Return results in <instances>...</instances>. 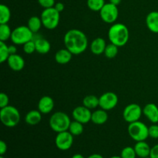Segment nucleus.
Listing matches in <instances>:
<instances>
[{
    "instance_id": "obj_9",
    "label": "nucleus",
    "mask_w": 158,
    "mask_h": 158,
    "mask_svg": "<svg viewBox=\"0 0 158 158\" xmlns=\"http://www.w3.org/2000/svg\"><path fill=\"white\" fill-rule=\"evenodd\" d=\"M143 114V109L137 103H131L124 108L123 117L128 123L138 121Z\"/></svg>"
},
{
    "instance_id": "obj_29",
    "label": "nucleus",
    "mask_w": 158,
    "mask_h": 158,
    "mask_svg": "<svg viewBox=\"0 0 158 158\" xmlns=\"http://www.w3.org/2000/svg\"><path fill=\"white\" fill-rule=\"evenodd\" d=\"M10 54L9 52V46L6 43V42L0 41V63H3L7 62L8 58Z\"/></svg>"
},
{
    "instance_id": "obj_37",
    "label": "nucleus",
    "mask_w": 158,
    "mask_h": 158,
    "mask_svg": "<svg viewBox=\"0 0 158 158\" xmlns=\"http://www.w3.org/2000/svg\"><path fill=\"white\" fill-rule=\"evenodd\" d=\"M7 151V144L5 141L1 140L0 141V154L1 155H4Z\"/></svg>"
},
{
    "instance_id": "obj_21",
    "label": "nucleus",
    "mask_w": 158,
    "mask_h": 158,
    "mask_svg": "<svg viewBox=\"0 0 158 158\" xmlns=\"http://www.w3.org/2000/svg\"><path fill=\"white\" fill-rule=\"evenodd\" d=\"M35 43V51L40 54H46L51 49L50 43L47 40L42 37H39L34 40Z\"/></svg>"
},
{
    "instance_id": "obj_6",
    "label": "nucleus",
    "mask_w": 158,
    "mask_h": 158,
    "mask_svg": "<svg viewBox=\"0 0 158 158\" xmlns=\"http://www.w3.org/2000/svg\"><path fill=\"white\" fill-rule=\"evenodd\" d=\"M43 26L47 29H54L58 26L60 19V12H59L54 7L44 9L41 15Z\"/></svg>"
},
{
    "instance_id": "obj_3",
    "label": "nucleus",
    "mask_w": 158,
    "mask_h": 158,
    "mask_svg": "<svg viewBox=\"0 0 158 158\" xmlns=\"http://www.w3.org/2000/svg\"><path fill=\"white\" fill-rule=\"evenodd\" d=\"M71 120L69 116L64 112L58 111L52 114L49 118V127L56 133L63 132L69 130Z\"/></svg>"
},
{
    "instance_id": "obj_44",
    "label": "nucleus",
    "mask_w": 158,
    "mask_h": 158,
    "mask_svg": "<svg viewBox=\"0 0 158 158\" xmlns=\"http://www.w3.org/2000/svg\"><path fill=\"white\" fill-rule=\"evenodd\" d=\"M0 158H5V157H3V155H1V157H0Z\"/></svg>"
},
{
    "instance_id": "obj_31",
    "label": "nucleus",
    "mask_w": 158,
    "mask_h": 158,
    "mask_svg": "<svg viewBox=\"0 0 158 158\" xmlns=\"http://www.w3.org/2000/svg\"><path fill=\"white\" fill-rule=\"evenodd\" d=\"M120 157L122 158H136L137 154H136L134 148H132V147H126V148H124L121 151Z\"/></svg>"
},
{
    "instance_id": "obj_42",
    "label": "nucleus",
    "mask_w": 158,
    "mask_h": 158,
    "mask_svg": "<svg viewBox=\"0 0 158 158\" xmlns=\"http://www.w3.org/2000/svg\"><path fill=\"white\" fill-rule=\"evenodd\" d=\"M71 158H85L82 154H76L74 155H73V157Z\"/></svg>"
},
{
    "instance_id": "obj_17",
    "label": "nucleus",
    "mask_w": 158,
    "mask_h": 158,
    "mask_svg": "<svg viewBox=\"0 0 158 158\" xmlns=\"http://www.w3.org/2000/svg\"><path fill=\"white\" fill-rule=\"evenodd\" d=\"M106 43L104 39L101 37L96 38L95 40H93V42L90 44V51L94 54V55H101L104 53L105 49H106Z\"/></svg>"
},
{
    "instance_id": "obj_19",
    "label": "nucleus",
    "mask_w": 158,
    "mask_h": 158,
    "mask_svg": "<svg viewBox=\"0 0 158 158\" xmlns=\"http://www.w3.org/2000/svg\"><path fill=\"white\" fill-rule=\"evenodd\" d=\"M108 120V114L106 110L100 108V110H96L92 112L91 121L97 125L104 124Z\"/></svg>"
},
{
    "instance_id": "obj_10",
    "label": "nucleus",
    "mask_w": 158,
    "mask_h": 158,
    "mask_svg": "<svg viewBox=\"0 0 158 158\" xmlns=\"http://www.w3.org/2000/svg\"><path fill=\"white\" fill-rule=\"evenodd\" d=\"M73 137L69 131L58 133L55 138L56 146L60 151H68L73 146Z\"/></svg>"
},
{
    "instance_id": "obj_33",
    "label": "nucleus",
    "mask_w": 158,
    "mask_h": 158,
    "mask_svg": "<svg viewBox=\"0 0 158 158\" xmlns=\"http://www.w3.org/2000/svg\"><path fill=\"white\" fill-rule=\"evenodd\" d=\"M149 137L153 139H158V125L153 123L149 127Z\"/></svg>"
},
{
    "instance_id": "obj_32",
    "label": "nucleus",
    "mask_w": 158,
    "mask_h": 158,
    "mask_svg": "<svg viewBox=\"0 0 158 158\" xmlns=\"http://www.w3.org/2000/svg\"><path fill=\"white\" fill-rule=\"evenodd\" d=\"M23 51L26 54H32L35 51V43L34 40H30L23 45Z\"/></svg>"
},
{
    "instance_id": "obj_14",
    "label": "nucleus",
    "mask_w": 158,
    "mask_h": 158,
    "mask_svg": "<svg viewBox=\"0 0 158 158\" xmlns=\"http://www.w3.org/2000/svg\"><path fill=\"white\" fill-rule=\"evenodd\" d=\"M54 108V100L49 96H43L38 103V110L43 114L52 112Z\"/></svg>"
},
{
    "instance_id": "obj_1",
    "label": "nucleus",
    "mask_w": 158,
    "mask_h": 158,
    "mask_svg": "<svg viewBox=\"0 0 158 158\" xmlns=\"http://www.w3.org/2000/svg\"><path fill=\"white\" fill-rule=\"evenodd\" d=\"M65 47L70 51L73 55H80L85 52L88 46V39L86 34L80 29H72L64 35Z\"/></svg>"
},
{
    "instance_id": "obj_8",
    "label": "nucleus",
    "mask_w": 158,
    "mask_h": 158,
    "mask_svg": "<svg viewBox=\"0 0 158 158\" xmlns=\"http://www.w3.org/2000/svg\"><path fill=\"white\" fill-rule=\"evenodd\" d=\"M100 18L104 23H114L119 15V10L117 6L112 3H106L100 11Z\"/></svg>"
},
{
    "instance_id": "obj_13",
    "label": "nucleus",
    "mask_w": 158,
    "mask_h": 158,
    "mask_svg": "<svg viewBox=\"0 0 158 158\" xmlns=\"http://www.w3.org/2000/svg\"><path fill=\"white\" fill-rule=\"evenodd\" d=\"M143 114L152 123H158V106L155 103H148L143 108Z\"/></svg>"
},
{
    "instance_id": "obj_28",
    "label": "nucleus",
    "mask_w": 158,
    "mask_h": 158,
    "mask_svg": "<svg viewBox=\"0 0 158 158\" xmlns=\"http://www.w3.org/2000/svg\"><path fill=\"white\" fill-rule=\"evenodd\" d=\"M87 6L94 12H100L106 3L105 0H87Z\"/></svg>"
},
{
    "instance_id": "obj_20",
    "label": "nucleus",
    "mask_w": 158,
    "mask_h": 158,
    "mask_svg": "<svg viewBox=\"0 0 158 158\" xmlns=\"http://www.w3.org/2000/svg\"><path fill=\"white\" fill-rule=\"evenodd\" d=\"M73 53L67 49H61L56 52L55 55V60L59 64H66L69 63L72 59Z\"/></svg>"
},
{
    "instance_id": "obj_16",
    "label": "nucleus",
    "mask_w": 158,
    "mask_h": 158,
    "mask_svg": "<svg viewBox=\"0 0 158 158\" xmlns=\"http://www.w3.org/2000/svg\"><path fill=\"white\" fill-rule=\"evenodd\" d=\"M146 25L151 32L158 33V11H152L148 14Z\"/></svg>"
},
{
    "instance_id": "obj_30",
    "label": "nucleus",
    "mask_w": 158,
    "mask_h": 158,
    "mask_svg": "<svg viewBox=\"0 0 158 158\" xmlns=\"http://www.w3.org/2000/svg\"><path fill=\"white\" fill-rule=\"evenodd\" d=\"M117 53H118V46L111 43L110 44L106 45V49H105L104 51V55L106 58H114V57L117 56Z\"/></svg>"
},
{
    "instance_id": "obj_34",
    "label": "nucleus",
    "mask_w": 158,
    "mask_h": 158,
    "mask_svg": "<svg viewBox=\"0 0 158 158\" xmlns=\"http://www.w3.org/2000/svg\"><path fill=\"white\" fill-rule=\"evenodd\" d=\"M38 2L44 9L54 7L56 4L55 0H38Z\"/></svg>"
},
{
    "instance_id": "obj_22",
    "label": "nucleus",
    "mask_w": 158,
    "mask_h": 158,
    "mask_svg": "<svg viewBox=\"0 0 158 158\" xmlns=\"http://www.w3.org/2000/svg\"><path fill=\"white\" fill-rule=\"evenodd\" d=\"M42 113L37 110H32L27 113L26 115V123L29 125H37L40 123L42 120Z\"/></svg>"
},
{
    "instance_id": "obj_12",
    "label": "nucleus",
    "mask_w": 158,
    "mask_h": 158,
    "mask_svg": "<svg viewBox=\"0 0 158 158\" xmlns=\"http://www.w3.org/2000/svg\"><path fill=\"white\" fill-rule=\"evenodd\" d=\"M72 116L74 120L80 122L83 124H85L91 121L92 112H91V110L88 109L87 107L83 105V106H77L73 110Z\"/></svg>"
},
{
    "instance_id": "obj_15",
    "label": "nucleus",
    "mask_w": 158,
    "mask_h": 158,
    "mask_svg": "<svg viewBox=\"0 0 158 158\" xmlns=\"http://www.w3.org/2000/svg\"><path fill=\"white\" fill-rule=\"evenodd\" d=\"M9 68L14 71H20L24 68L25 60L21 56L18 54H12L9 56L7 60Z\"/></svg>"
},
{
    "instance_id": "obj_38",
    "label": "nucleus",
    "mask_w": 158,
    "mask_h": 158,
    "mask_svg": "<svg viewBox=\"0 0 158 158\" xmlns=\"http://www.w3.org/2000/svg\"><path fill=\"white\" fill-rule=\"evenodd\" d=\"M54 8H55L56 9L57 11H58L59 12H62L63 10H64V4L62 2H56L55 4V6H54Z\"/></svg>"
},
{
    "instance_id": "obj_40",
    "label": "nucleus",
    "mask_w": 158,
    "mask_h": 158,
    "mask_svg": "<svg viewBox=\"0 0 158 158\" xmlns=\"http://www.w3.org/2000/svg\"><path fill=\"white\" fill-rule=\"evenodd\" d=\"M86 158H103V157L99 154H93Z\"/></svg>"
},
{
    "instance_id": "obj_27",
    "label": "nucleus",
    "mask_w": 158,
    "mask_h": 158,
    "mask_svg": "<svg viewBox=\"0 0 158 158\" xmlns=\"http://www.w3.org/2000/svg\"><path fill=\"white\" fill-rule=\"evenodd\" d=\"M12 31L7 24H0V41L6 42L11 38Z\"/></svg>"
},
{
    "instance_id": "obj_11",
    "label": "nucleus",
    "mask_w": 158,
    "mask_h": 158,
    "mask_svg": "<svg viewBox=\"0 0 158 158\" xmlns=\"http://www.w3.org/2000/svg\"><path fill=\"white\" fill-rule=\"evenodd\" d=\"M118 103V97L114 92H106L99 97V106L105 110H111Z\"/></svg>"
},
{
    "instance_id": "obj_25",
    "label": "nucleus",
    "mask_w": 158,
    "mask_h": 158,
    "mask_svg": "<svg viewBox=\"0 0 158 158\" xmlns=\"http://www.w3.org/2000/svg\"><path fill=\"white\" fill-rule=\"evenodd\" d=\"M11 18L9 8L4 4L0 5V24H7Z\"/></svg>"
},
{
    "instance_id": "obj_43",
    "label": "nucleus",
    "mask_w": 158,
    "mask_h": 158,
    "mask_svg": "<svg viewBox=\"0 0 158 158\" xmlns=\"http://www.w3.org/2000/svg\"><path fill=\"white\" fill-rule=\"evenodd\" d=\"M110 158H122L120 156H113V157H110Z\"/></svg>"
},
{
    "instance_id": "obj_2",
    "label": "nucleus",
    "mask_w": 158,
    "mask_h": 158,
    "mask_svg": "<svg viewBox=\"0 0 158 158\" xmlns=\"http://www.w3.org/2000/svg\"><path fill=\"white\" fill-rule=\"evenodd\" d=\"M108 38L111 43L121 47L125 46L129 40V29L123 23H114L108 31Z\"/></svg>"
},
{
    "instance_id": "obj_26",
    "label": "nucleus",
    "mask_w": 158,
    "mask_h": 158,
    "mask_svg": "<svg viewBox=\"0 0 158 158\" xmlns=\"http://www.w3.org/2000/svg\"><path fill=\"white\" fill-rule=\"evenodd\" d=\"M68 131L73 136H80L83 132V124L74 120L73 121H71Z\"/></svg>"
},
{
    "instance_id": "obj_45",
    "label": "nucleus",
    "mask_w": 158,
    "mask_h": 158,
    "mask_svg": "<svg viewBox=\"0 0 158 158\" xmlns=\"http://www.w3.org/2000/svg\"><path fill=\"white\" fill-rule=\"evenodd\" d=\"M144 158H151V157L149 156V157H144Z\"/></svg>"
},
{
    "instance_id": "obj_4",
    "label": "nucleus",
    "mask_w": 158,
    "mask_h": 158,
    "mask_svg": "<svg viewBox=\"0 0 158 158\" xmlns=\"http://www.w3.org/2000/svg\"><path fill=\"white\" fill-rule=\"evenodd\" d=\"M0 120L2 123L7 127H14L20 121V114L15 106H9L1 108Z\"/></svg>"
},
{
    "instance_id": "obj_18",
    "label": "nucleus",
    "mask_w": 158,
    "mask_h": 158,
    "mask_svg": "<svg viewBox=\"0 0 158 158\" xmlns=\"http://www.w3.org/2000/svg\"><path fill=\"white\" fill-rule=\"evenodd\" d=\"M134 148L137 156L140 158L149 157L150 154H151V148L145 140L137 142Z\"/></svg>"
},
{
    "instance_id": "obj_36",
    "label": "nucleus",
    "mask_w": 158,
    "mask_h": 158,
    "mask_svg": "<svg viewBox=\"0 0 158 158\" xmlns=\"http://www.w3.org/2000/svg\"><path fill=\"white\" fill-rule=\"evenodd\" d=\"M150 157L151 158H158V144L154 145L153 148H151Z\"/></svg>"
},
{
    "instance_id": "obj_23",
    "label": "nucleus",
    "mask_w": 158,
    "mask_h": 158,
    "mask_svg": "<svg viewBox=\"0 0 158 158\" xmlns=\"http://www.w3.org/2000/svg\"><path fill=\"white\" fill-rule=\"evenodd\" d=\"M83 105L89 110L96 109L99 106V97L95 95H88L83 98Z\"/></svg>"
},
{
    "instance_id": "obj_39",
    "label": "nucleus",
    "mask_w": 158,
    "mask_h": 158,
    "mask_svg": "<svg viewBox=\"0 0 158 158\" xmlns=\"http://www.w3.org/2000/svg\"><path fill=\"white\" fill-rule=\"evenodd\" d=\"M9 52L10 55H12V54H16L17 49L15 46L13 45H11V46H9Z\"/></svg>"
},
{
    "instance_id": "obj_7",
    "label": "nucleus",
    "mask_w": 158,
    "mask_h": 158,
    "mask_svg": "<svg viewBox=\"0 0 158 158\" xmlns=\"http://www.w3.org/2000/svg\"><path fill=\"white\" fill-rule=\"evenodd\" d=\"M33 34L28 26H20L12 30L10 40L15 45H24L33 40Z\"/></svg>"
},
{
    "instance_id": "obj_35",
    "label": "nucleus",
    "mask_w": 158,
    "mask_h": 158,
    "mask_svg": "<svg viewBox=\"0 0 158 158\" xmlns=\"http://www.w3.org/2000/svg\"><path fill=\"white\" fill-rule=\"evenodd\" d=\"M9 103V97L5 93H1L0 94V108H3L5 106H7Z\"/></svg>"
},
{
    "instance_id": "obj_24",
    "label": "nucleus",
    "mask_w": 158,
    "mask_h": 158,
    "mask_svg": "<svg viewBox=\"0 0 158 158\" xmlns=\"http://www.w3.org/2000/svg\"><path fill=\"white\" fill-rule=\"evenodd\" d=\"M42 26H43V23H42V20L40 17L34 15V16H32L31 18H29V19L28 20L27 26L33 33L39 32L40 29H41Z\"/></svg>"
},
{
    "instance_id": "obj_41",
    "label": "nucleus",
    "mask_w": 158,
    "mask_h": 158,
    "mask_svg": "<svg viewBox=\"0 0 158 158\" xmlns=\"http://www.w3.org/2000/svg\"><path fill=\"white\" fill-rule=\"evenodd\" d=\"M110 2L112 3V4L115 5V6H118V5L120 4L121 2V0H109Z\"/></svg>"
},
{
    "instance_id": "obj_5",
    "label": "nucleus",
    "mask_w": 158,
    "mask_h": 158,
    "mask_svg": "<svg viewBox=\"0 0 158 158\" xmlns=\"http://www.w3.org/2000/svg\"><path fill=\"white\" fill-rule=\"evenodd\" d=\"M128 134L136 142L143 141L149 137V127L140 120L129 123Z\"/></svg>"
}]
</instances>
